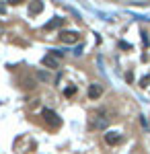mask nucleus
Wrapping results in <instances>:
<instances>
[{"label": "nucleus", "instance_id": "obj_7", "mask_svg": "<svg viewBox=\"0 0 150 154\" xmlns=\"http://www.w3.org/2000/svg\"><path fill=\"white\" fill-rule=\"evenodd\" d=\"M41 11H43V2H31L29 4V12L31 14H39Z\"/></svg>", "mask_w": 150, "mask_h": 154}, {"label": "nucleus", "instance_id": "obj_1", "mask_svg": "<svg viewBox=\"0 0 150 154\" xmlns=\"http://www.w3.org/2000/svg\"><path fill=\"white\" fill-rule=\"evenodd\" d=\"M41 117L45 119L52 128H60V125H62V119H60V115L56 113V111H52V109H41Z\"/></svg>", "mask_w": 150, "mask_h": 154}, {"label": "nucleus", "instance_id": "obj_2", "mask_svg": "<svg viewBox=\"0 0 150 154\" xmlns=\"http://www.w3.org/2000/svg\"><path fill=\"white\" fill-rule=\"evenodd\" d=\"M60 41L66 43V45H74L80 41V33L78 31H62L60 33Z\"/></svg>", "mask_w": 150, "mask_h": 154}, {"label": "nucleus", "instance_id": "obj_8", "mask_svg": "<svg viewBox=\"0 0 150 154\" xmlns=\"http://www.w3.org/2000/svg\"><path fill=\"white\" fill-rule=\"evenodd\" d=\"M148 84H150V74H146V76H142V78H140V86H142V88H146Z\"/></svg>", "mask_w": 150, "mask_h": 154}, {"label": "nucleus", "instance_id": "obj_6", "mask_svg": "<svg viewBox=\"0 0 150 154\" xmlns=\"http://www.w3.org/2000/svg\"><path fill=\"white\" fill-rule=\"evenodd\" d=\"M66 23V19H60V17H56V19H52L49 23H45V31H54V29H60L62 25Z\"/></svg>", "mask_w": 150, "mask_h": 154}, {"label": "nucleus", "instance_id": "obj_4", "mask_svg": "<svg viewBox=\"0 0 150 154\" xmlns=\"http://www.w3.org/2000/svg\"><path fill=\"white\" fill-rule=\"evenodd\" d=\"M105 142L109 144V146H115V144L121 142V134H117V131H107V134H105Z\"/></svg>", "mask_w": 150, "mask_h": 154}, {"label": "nucleus", "instance_id": "obj_3", "mask_svg": "<svg viewBox=\"0 0 150 154\" xmlns=\"http://www.w3.org/2000/svg\"><path fill=\"white\" fill-rule=\"evenodd\" d=\"M60 62H62V60L56 58L54 54H45V56L41 58V64L47 66V68H60Z\"/></svg>", "mask_w": 150, "mask_h": 154}, {"label": "nucleus", "instance_id": "obj_12", "mask_svg": "<svg viewBox=\"0 0 150 154\" xmlns=\"http://www.w3.org/2000/svg\"><path fill=\"white\" fill-rule=\"evenodd\" d=\"M119 48H121V49H132V45L126 43V41H119Z\"/></svg>", "mask_w": 150, "mask_h": 154}, {"label": "nucleus", "instance_id": "obj_11", "mask_svg": "<svg viewBox=\"0 0 150 154\" xmlns=\"http://www.w3.org/2000/svg\"><path fill=\"white\" fill-rule=\"evenodd\" d=\"M49 54H54V56H56V58H64V51H60V49H49Z\"/></svg>", "mask_w": 150, "mask_h": 154}, {"label": "nucleus", "instance_id": "obj_14", "mask_svg": "<svg viewBox=\"0 0 150 154\" xmlns=\"http://www.w3.org/2000/svg\"><path fill=\"white\" fill-rule=\"evenodd\" d=\"M4 12H6V6H4V4H0V14H4Z\"/></svg>", "mask_w": 150, "mask_h": 154}, {"label": "nucleus", "instance_id": "obj_10", "mask_svg": "<svg viewBox=\"0 0 150 154\" xmlns=\"http://www.w3.org/2000/svg\"><path fill=\"white\" fill-rule=\"evenodd\" d=\"M74 93H76V86H68V88L64 91V95H66V97H72Z\"/></svg>", "mask_w": 150, "mask_h": 154}, {"label": "nucleus", "instance_id": "obj_13", "mask_svg": "<svg viewBox=\"0 0 150 154\" xmlns=\"http://www.w3.org/2000/svg\"><path fill=\"white\" fill-rule=\"evenodd\" d=\"M126 80H127V82H132V80H134V72H127V74H126Z\"/></svg>", "mask_w": 150, "mask_h": 154}, {"label": "nucleus", "instance_id": "obj_9", "mask_svg": "<svg viewBox=\"0 0 150 154\" xmlns=\"http://www.w3.org/2000/svg\"><path fill=\"white\" fill-rule=\"evenodd\" d=\"M140 35H142V43H144V48H148V43H150V37H148V33H146V31H142Z\"/></svg>", "mask_w": 150, "mask_h": 154}, {"label": "nucleus", "instance_id": "obj_5", "mask_svg": "<svg viewBox=\"0 0 150 154\" xmlns=\"http://www.w3.org/2000/svg\"><path fill=\"white\" fill-rule=\"evenodd\" d=\"M101 95H103V86H101V84H91V86H89V99L97 101Z\"/></svg>", "mask_w": 150, "mask_h": 154}]
</instances>
